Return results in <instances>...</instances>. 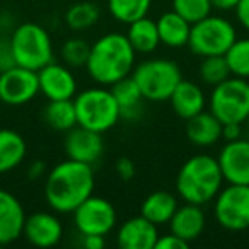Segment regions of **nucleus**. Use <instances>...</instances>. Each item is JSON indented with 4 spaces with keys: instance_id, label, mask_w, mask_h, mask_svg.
I'll return each instance as SVG.
<instances>
[{
    "instance_id": "nucleus-31",
    "label": "nucleus",
    "mask_w": 249,
    "mask_h": 249,
    "mask_svg": "<svg viewBox=\"0 0 249 249\" xmlns=\"http://www.w3.org/2000/svg\"><path fill=\"white\" fill-rule=\"evenodd\" d=\"M90 52V43H87L82 38H69L60 48V56H62V62L65 65H69L70 69H82L86 67L87 58H89Z\"/></svg>"
},
{
    "instance_id": "nucleus-2",
    "label": "nucleus",
    "mask_w": 249,
    "mask_h": 249,
    "mask_svg": "<svg viewBox=\"0 0 249 249\" xmlns=\"http://www.w3.org/2000/svg\"><path fill=\"white\" fill-rule=\"evenodd\" d=\"M137 65V52L124 33H106L90 45L86 70L97 86L111 87L132 75Z\"/></svg>"
},
{
    "instance_id": "nucleus-17",
    "label": "nucleus",
    "mask_w": 249,
    "mask_h": 249,
    "mask_svg": "<svg viewBox=\"0 0 249 249\" xmlns=\"http://www.w3.org/2000/svg\"><path fill=\"white\" fill-rule=\"evenodd\" d=\"M26 217L28 215L19 198L0 188V246L12 244L22 237Z\"/></svg>"
},
{
    "instance_id": "nucleus-18",
    "label": "nucleus",
    "mask_w": 249,
    "mask_h": 249,
    "mask_svg": "<svg viewBox=\"0 0 249 249\" xmlns=\"http://www.w3.org/2000/svg\"><path fill=\"white\" fill-rule=\"evenodd\" d=\"M169 104L171 109L174 111V114L186 121L190 118H193L195 114L207 109L208 99L203 87L198 86L193 80L183 79L176 86V89L173 90V94H171Z\"/></svg>"
},
{
    "instance_id": "nucleus-24",
    "label": "nucleus",
    "mask_w": 249,
    "mask_h": 249,
    "mask_svg": "<svg viewBox=\"0 0 249 249\" xmlns=\"http://www.w3.org/2000/svg\"><path fill=\"white\" fill-rule=\"evenodd\" d=\"M126 38H128L130 45L137 52V55H150L154 53L160 45L159 38V29H157V22L152 21L149 16L140 18L137 21L126 24Z\"/></svg>"
},
{
    "instance_id": "nucleus-26",
    "label": "nucleus",
    "mask_w": 249,
    "mask_h": 249,
    "mask_svg": "<svg viewBox=\"0 0 249 249\" xmlns=\"http://www.w3.org/2000/svg\"><path fill=\"white\" fill-rule=\"evenodd\" d=\"M43 121L53 132L67 133L77 126V114L73 99H62V101H48L43 107Z\"/></svg>"
},
{
    "instance_id": "nucleus-36",
    "label": "nucleus",
    "mask_w": 249,
    "mask_h": 249,
    "mask_svg": "<svg viewBox=\"0 0 249 249\" xmlns=\"http://www.w3.org/2000/svg\"><path fill=\"white\" fill-rule=\"evenodd\" d=\"M242 137V124L241 123H225L222 124V140L231 142Z\"/></svg>"
},
{
    "instance_id": "nucleus-11",
    "label": "nucleus",
    "mask_w": 249,
    "mask_h": 249,
    "mask_svg": "<svg viewBox=\"0 0 249 249\" xmlns=\"http://www.w3.org/2000/svg\"><path fill=\"white\" fill-rule=\"evenodd\" d=\"M39 94L38 72L14 65L0 72V103L7 106H24Z\"/></svg>"
},
{
    "instance_id": "nucleus-14",
    "label": "nucleus",
    "mask_w": 249,
    "mask_h": 249,
    "mask_svg": "<svg viewBox=\"0 0 249 249\" xmlns=\"http://www.w3.org/2000/svg\"><path fill=\"white\" fill-rule=\"evenodd\" d=\"M63 150H65L67 159H73L92 166L94 162L101 159L104 152L103 133L77 124L65 133Z\"/></svg>"
},
{
    "instance_id": "nucleus-34",
    "label": "nucleus",
    "mask_w": 249,
    "mask_h": 249,
    "mask_svg": "<svg viewBox=\"0 0 249 249\" xmlns=\"http://www.w3.org/2000/svg\"><path fill=\"white\" fill-rule=\"evenodd\" d=\"M16 65L14 53H12L11 38H0V72L12 69Z\"/></svg>"
},
{
    "instance_id": "nucleus-30",
    "label": "nucleus",
    "mask_w": 249,
    "mask_h": 249,
    "mask_svg": "<svg viewBox=\"0 0 249 249\" xmlns=\"http://www.w3.org/2000/svg\"><path fill=\"white\" fill-rule=\"evenodd\" d=\"M224 56L232 75L249 80V36L235 39Z\"/></svg>"
},
{
    "instance_id": "nucleus-39",
    "label": "nucleus",
    "mask_w": 249,
    "mask_h": 249,
    "mask_svg": "<svg viewBox=\"0 0 249 249\" xmlns=\"http://www.w3.org/2000/svg\"><path fill=\"white\" fill-rule=\"evenodd\" d=\"M82 246L87 249H104V246H106V235H97V234L82 235Z\"/></svg>"
},
{
    "instance_id": "nucleus-3",
    "label": "nucleus",
    "mask_w": 249,
    "mask_h": 249,
    "mask_svg": "<svg viewBox=\"0 0 249 249\" xmlns=\"http://www.w3.org/2000/svg\"><path fill=\"white\" fill-rule=\"evenodd\" d=\"M224 176L217 157L196 154L183 162L176 176V195L186 203L205 207L224 188Z\"/></svg>"
},
{
    "instance_id": "nucleus-6",
    "label": "nucleus",
    "mask_w": 249,
    "mask_h": 249,
    "mask_svg": "<svg viewBox=\"0 0 249 249\" xmlns=\"http://www.w3.org/2000/svg\"><path fill=\"white\" fill-rule=\"evenodd\" d=\"M143 99L152 103L169 101L173 90L183 80L181 67L167 58H149L137 63L132 72Z\"/></svg>"
},
{
    "instance_id": "nucleus-40",
    "label": "nucleus",
    "mask_w": 249,
    "mask_h": 249,
    "mask_svg": "<svg viewBox=\"0 0 249 249\" xmlns=\"http://www.w3.org/2000/svg\"><path fill=\"white\" fill-rule=\"evenodd\" d=\"M212 2V7L215 11H220V12H231L237 7V4L241 0H210Z\"/></svg>"
},
{
    "instance_id": "nucleus-35",
    "label": "nucleus",
    "mask_w": 249,
    "mask_h": 249,
    "mask_svg": "<svg viewBox=\"0 0 249 249\" xmlns=\"http://www.w3.org/2000/svg\"><path fill=\"white\" fill-rule=\"evenodd\" d=\"M188 242L179 239L178 235H174L173 232L166 235H160L159 234V239L156 242V248L154 249H188Z\"/></svg>"
},
{
    "instance_id": "nucleus-7",
    "label": "nucleus",
    "mask_w": 249,
    "mask_h": 249,
    "mask_svg": "<svg viewBox=\"0 0 249 249\" xmlns=\"http://www.w3.org/2000/svg\"><path fill=\"white\" fill-rule=\"evenodd\" d=\"M237 39L235 26L220 16H207L191 24L188 48L193 55L205 58L213 55H225L232 43Z\"/></svg>"
},
{
    "instance_id": "nucleus-12",
    "label": "nucleus",
    "mask_w": 249,
    "mask_h": 249,
    "mask_svg": "<svg viewBox=\"0 0 249 249\" xmlns=\"http://www.w3.org/2000/svg\"><path fill=\"white\" fill-rule=\"evenodd\" d=\"M39 94L46 97V101L73 99L77 94V79L72 69L65 63L50 62L41 70H38Z\"/></svg>"
},
{
    "instance_id": "nucleus-4",
    "label": "nucleus",
    "mask_w": 249,
    "mask_h": 249,
    "mask_svg": "<svg viewBox=\"0 0 249 249\" xmlns=\"http://www.w3.org/2000/svg\"><path fill=\"white\" fill-rule=\"evenodd\" d=\"M77 124L94 132L106 133L121 120L120 106L114 99L111 87L96 86L77 92L73 97Z\"/></svg>"
},
{
    "instance_id": "nucleus-5",
    "label": "nucleus",
    "mask_w": 249,
    "mask_h": 249,
    "mask_svg": "<svg viewBox=\"0 0 249 249\" xmlns=\"http://www.w3.org/2000/svg\"><path fill=\"white\" fill-rule=\"evenodd\" d=\"M9 38H11L16 65L38 72L50 62H53L55 50H53L52 36L38 22H22L16 26Z\"/></svg>"
},
{
    "instance_id": "nucleus-33",
    "label": "nucleus",
    "mask_w": 249,
    "mask_h": 249,
    "mask_svg": "<svg viewBox=\"0 0 249 249\" xmlns=\"http://www.w3.org/2000/svg\"><path fill=\"white\" fill-rule=\"evenodd\" d=\"M114 171H116V176L120 178L121 181H124V183L132 181L137 174L135 162H133L130 157H120V159L114 162Z\"/></svg>"
},
{
    "instance_id": "nucleus-10",
    "label": "nucleus",
    "mask_w": 249,
    "mask_h": 249,
    "mask_svg": "<svg viewBox=\"0 0 249 249\" xmlns=\"http://www.w3.org/2000/svg\"><path fill=\"white\" fill-rule=\"evenodd\" d=\"M73 225L80 235H107L118 224V213L109 200L90 195L72 212Z\"/></svg>"
},
{
    "instance_id": "nucleus-41",
    "label": "nucleus",
    "mask_w": 249,
    "mask_h": 249,
    "mask_svg": "<svg viewBox=\"0 0 249 249\" xmlns=\"http://www.w3.org/2000/svg\"><path fill=\"white\" fill-rule=\"evenodd\" d=\"M246 124H248V130H249V116H248V120H246Z\"/></svg>"
},
{
    "instance_id": "nucleus-23",
    "label": "nucleus",
    "mask_w": 249,
    "mask_h": 249,
    "mask_svg": "<svg viewBox=\"0 0 249 249\" xmlns=\"http://www.w3.org/2000/svg\"><path fill=\"white\" fill-rule=\"evenodd\" d=\"M28 156L24 137L12 128H0V174H7L19 167Z\"/></svg>"
},
{
    "instance_id": "nucleus-13",
    "label": "nucleus",
    "mask_w": 249,
    "mask_h": 249,
    "mask_svg": "<svg viewBox=\"0 0 249 249\" xmlns=\"http://www.w3.org/2000/svg\"><path fill=\"white\" fill-rule=\"evenodd\" d=\"M224 181L229 184H249V140L225 142L217 156Z\"/></svg>"
},
{
    "instance_id": "nucleus-25",
    "label": "nucleus",
    "mask_w": 249,
    "mask_h": 249,
    "mask_svg": "<svg viewBox=\"0 0 249 249\" xmlns=\"http://www.w3.org/2000/svg\"><path fill=\"white\" fill-rule=\"evenodd\" d=\"M111 92H113L114 99H116L118 106H120L121 120H137L140 116L142 103L145 99H143L142 92H140L139 86H137L132 75L124 77V79L118 80L116 84H113Z\"/></svg>"
},
{
    "instance_id": "nucleus-32",
    "label": "nucleus",
    "mask_w": 249,
    "mask_h": 249,
    "mask_svg": "<svg viewBox=\"0 0 249 249\" xmlns=\"http://www.w3.org/2000/svg\"><path fill=\"white\" fill-rule=\"evenodd\" d=\"M171 5L174 12H178L191 24L205 19L213 11L210 0H171Z\"/></svg>"
},
{
    "instance_id": "nucleus-16",
    "label": "nucleus",
    "mask_w": 249,
    "mask_h": 249,
    "mask_svg": "<svg viewBox=\"0 0 249 249\" xmlns=\"http://www.w3.org/2000/svg\"><path fill=\"white\" fill-rule=\"evenodd\" d=\"M157 239L159 227L142 215L124 220L116 232V244L120 249H154Z\"/></svg>"
},
{
    "instance_id": "nucleus-22",
    "label": "nucleus",
    "mask_w": 249,
    "mask_h": 249,
    "mask_svg": "<svg viewBox=\"0 0 249 249\" xmlns=\"http://www.w3.org/2000/svg\"><path fill=\"white\" fill-rule=\"evenodd\" d=\"M157 29H159L160 45L167 46L171 50H179L188 46L191 33V22H188L184 18H181L173 9L167 12H162L157 19Z\"/></svg>"
},
{
    "instance_id": "nucleus-8",
    "label": "nucleus",
    "mask_w": 249,
    "mask_h": 249,
    "mask_svg": "<svg viewBox=\"0 0 249 249\" xmlns=\"http://www.w3.org/2000/svg\"><path fill=\"white\" fill-rule=\"evenodd\" d=\"M208 109L225 123H246L249 116V80L231 75L212 87Z\"/></svg>"
},
{
    "instance_id": "nucleus-20",
    "label": "nucleus",
    "mask_w": 249,
    "mask_h": 249,
    "mask_svg": "<svg viewBox=\"0 0 249 249\" xmlns=\"http://www.w3.org/2000/svg\"><path fill=\"white\" fill-rule=\"evenodd\" d=\"M184 132H186V139L193 145L212 147L222 140V121L210 109H205L186 120Z\"/></svg>"
},
{
    "instance_id": "nucleus-28",
    "label": "nucleus",
    "mask_w": 249,
    "mask_h": 249,
    "mask_svg": "<svg viewBox=\"0 0 249 249\" xmlns=\"http://www.w3.org/2000/svg\"><path fill=\"white\" fill-rule=\"evenodd\" d=\"M152 2L154 0H107V11L116 22L130 24L149 16Z\"/></svg>"
},
{
    "instance_id": "nucleus-38",
    "label": "nucleus",
    "mask_w": 249,
    "mask_h": 249,
    "mask_svg": "<svg viewBox=\"0 0 249 249\" xmlns=\"http://www.w3.org/2000/svg\"><path fill=\"white\" fill-rule=\"evenodd\" d=\"M26 176L31 181H39L43 176H46V164L43 160H33V162H29Z\"/></svg>"
},
{
    "instance_id": "nucleus-21",
    "label": "nucleus",
    "mask_w": 249,
    "mask_h": 249,
    "mask_svg": "<svg viewBox=\"0 0 249 249\" xmlns=\"http://www.w3.org/2000/svg\"><path fill=\"white\" fill-rule=\"evenodd\" d=\"M178 207H179V201L176 195L166 190H157L143 198L140 205V215L160 227V225L169 224Z\"/></svg>"
},
{
    "instance_id": "nucleus-15",
    "label": "nucleus",
    "mask_w": 249,
    "mask_h": 249,
    "mask_svg": "<svg viewBox=\"0 0 249 249\" xmlns=\"http://www.w3.org/2000/svg\"><path fill=\"white\" fill-rule=\"evenodd\" d=\"M22 237L36 248H53L62 241L63 224L56 217V212H35L26 217Z\"/></svg>"
},
{
    "instance_id": "nucleus-9",
    "label": "nucleus",
    "mask_w": 249,
    "mask_h": 249,
    "mask_svg": "<svg viewBox=\"0 0 249 249\" xmlns=\"http://www.w3.org/2000/svg\"><path fill=\"white\" fill-rule=\"evenodd\" d=\"M213 217L222 229L241 232L249 229V184L224 186L213 200Z\"/></svg>"
},
{
    "instance_id": "nucleus-1",
    "label": "nucleus",
    "mask_w": 249,
    "mask_h": 249,
    "mask_svg": "<svg viewBox=\"0 0 249 249\" xmlns=\"http://www.w3.org/2000/svg\"><path fill=\"white\" fill-rule=\"evenodd\" d=\"M96 176L90 164L65 159L45 176V200L56 213H72L84 200L94 195Z\"/></svg>"
},
{
    "instance_id": "nucleus-29",
    "label": "nucleus",
    "mask_w": 249,
    "mask_h": 249,
    "mask_svg": "<svg viewBox=\"0 0 249 249\" xmlns=\"http://www.w3.org/2000/svg\"><path fill=\"white\" fill-rule=\"evenodd\" d=\"M198 75L200 80L205 86L215 87L225 79L232 75L229 63L224 55H213V56H205L201 58L200 67H198Z\"/></svg>"
},
{
    "instance_id": "nucleus-19",
    "label": "nucleus",
    "mask_w": 249,
    "mask_h": 249,
    "mask_svg": "<svg viewBox=\"0 0 249 249\" xmlns=\"http://www.w3.org/2000/svg\"><path fill=\"white\" fill-rule=\"evenodd\" d=\"M167 225H169V232L191 244L203 234L207 227V215L201 205L184 201V205L178 207Z\"/></svg>"
},
{
    "instance_id": "nucleus-37",
    "label": "nucleus",
    "mask_w": 249,
    "mask_h": 249,
    "mask_svg": "<svg viewBox=\"0 0 249 249\" xmlns=\"http://www.w3.org/2000/svg\"><path fill=\"white\" fill-rule=\"evenodd\" d=\"M237 22L249 33V0H241L237 7L234 9Z\"/></svg>"
},
{
    "instance_id": "nucleus-27",
    "label": "nucleus",
    "mask_w": 249,
    "mask_h": 249,
    "mask_svg": "<svg viewBox=\"0 0 249 249\" xmlns=\"http://www.w3.org/2000/svg\"><path fill=\"white\" fill-rule=\"evenodd\" d=\"M99 19H101V9L94 2H90V0L75 2V4L67 9L65 16H63V21H65L67 28L75 33H82L94 28Z\"/></svg>"
}]
</instances>
